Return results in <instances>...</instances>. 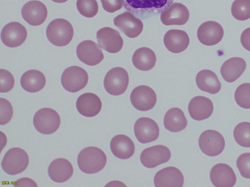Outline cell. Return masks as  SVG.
<instances>
[{
    "mask_svg": "<svg viewBox=\"0 0 250 187\" xmlns=\"http://www.w3.org/2000/svg\"><path fill=\"white\" fill-rule=\"evenodd\" d=\"M122 0L125 10L142 19L161 14L173 2V0Z\"/></svg>",
    "mask_w": 250,
    "mask_h": 187,
    "instance_id": "1",
    "label": "cell"
},
{
    "mask_svg": "<svg viewBox=\"0 0 250 187\" xmlns=\"http://www.w3.org/2000/svg\"><path fill=\"white\" fill-rule=\"evenodd\" d=\"M106 156L100 148L91 146L82 150L78 154L77 163L83 172L87 174L97 173L105 166Z\"/></svg>",
    "mask_w": 250,
    "mask_h": 187,
    "instance_id": "2",
    "label": "cell"
},
{
    "mask_svg": "<svg viewBox=\"0 0 250 187\" xmlns=\"http://www.w3.org/2000/svg\"><path fill=\"white\" fill-rule=\"evenodd\" d=\"M46 34L48 40L53 45L62 47L68 44L73 37L71 24L64 19H56L48 25Z\"/></svg>",
    "mask_w": 250,
    "mask_h": 187,
    "instance_id": "3",
    "label": "cell"
},
{
    "mask_svg": "<svg viewBox=\"0 0 250 187\" xmlns=\"http://www.w3.org/2000/svg\"><path fill=\"white\" fill-rule=\"evenodd\" d=\"M29 164L26 152L20 148L9 150L4 156L1 166L6 173L14 175L23 172Z\"/></svg>",
    "mask_w": 250,
    "mask_h": 187,
    "instance_id": "4",
    "label": "cell"
},
{
    "mask_svg": "<svg viewBox=\"0 0 250 187\" xmlns=\"http://www.w3.org/2000/svg\"><path fill=\"white\" fill-rule=\"evenodd\" d=\"M60 123L61 118L58 113L49 108L39 110L33 117V124L35 129L44 134L55 132L59 129Z\"/></svg>",
    "mask_w": 250,
    "mask_h": 187,
    "instance_id": "5",
    "label": "cell"
},
{
    "mask_svg": "<svg viewBox=\"0 0 250 187\" xmlns=\"http://www.w3.org/2000/svg\"><path fill=\"white\" fill-rule=\"evenodd\" d=\"M129 83L127 71L122 67L110 69L105 75L104 85L106 91L112 95H119L125 92Z\"/></svg>",
    "mask_w": 250,
    "mask_h": 187,
    "instance_id": "6",
    "label": "cell"
},
{
    "mask_svg": "<svg viewBox=\"0 0 250 187\" xmlns=\"http://www.w3.org/2000/svg\"><path fill=\"white\" fill-rule=\"evenodd\" d=\"M62 87L68 92L76 93L84 88L88 81V75L83 68L73 66L67 68L61 76Z\"/></svg>",
    "mask_w": 250,
    "mask_h": 187,
    "instance_id": "7",
    "label": "cell"
},
{
    "mask_svg": "<svg viewBox=\"0 0 250 187\" xmlns=\"http://www.w3.org/2000/svg\"><path fill=\"white\" fill-rule=\"evenodd\" d=\"M198 143L201 151L209 156H215L221 154L225 146L223 135L213 130L203 131L199 136Z\"/></svg>",
    "mask_w": 250,
    "mask_h": 187,
    "instance_id": "8",
    "label": "cell"
},
{
    "mask_svg": "<svg viewBox=\"0 0 250 187\" xmlns=\"http://www.w3.org/2000/svg\"><path fill=\"white\" fill-rule=\"evenodd\" d=\"M130 99L133 106L141 111L152 109L157 101V96L154 91L146 85L135 87L131 92Z\"/></svg>",
    "mask_w": 250,
    "mask_h": 187,
    "instance_id": "9",
    "label": "cell"
},
{
    "mask_svg": "<svg viewBox=\"0 0 250 187\" xmlns=\"http://www.w3.org/2000/svg\"><path fill=\"white\" fill-rule=\"evenodd\" d=\"M171 157V152L166 146L159 145L145 149L140 155V161L143 166L154 168L167 162Z\"/></svg>",
    "mask_w": 250,
    "mask_h": 187,
    "instance_id": "10",
    "label": "cell"
},
{
    "mask_svg": "<svg viewBox=\"0 0 250 187\" xmlns=\"http://www.w3.org/2000/svg\"><path fill=\"white\" fill-rule=\"evenodd\" d=\"M27 36V32L25 27L16 21L6 24L0 34L1 39L3 44L11 48L21 45L25 41Z\"/></svg>",
    "mask_w": 250,
    "mask_h": 187,
    "instance_id": "11",
    "label": "cell"
},
{
    "mask_svg": "<svg viewBox=\"0 0 250 187\" xmlns=\"http://www.w3.org/2000/svg\"><path fill=\"white\" fill-rule=\"evenodd\" d=\"M159 131L157 123L148 117L138 119L134 126L135 135L139 142L143 144L156 140L159 135Z\"/></svg>",
    "mask_w": 250,
    "mask_h": 187,
    "instance_id": "12",
    "label": "cell"
},
{
    "mask_svg": "<svg viewBox=\"0 0 250 187\" xmlns=\"http://www.w3.org/2000/svg\"><path fill=\"white\" fill-rule=\"evenodd\" d=\"M113 21L114 25L130 38L137 37L143 29L142 20L128 11L118 15Z\"/></svg>",
    "mask_w": 250,
    "mask_h": 187,
    "instance_id": "13",
    "label": "cell"
},
{
    "mask_svg": "<svg viewBox=\"0 0 250 187\" xmlns=\"http://www.w3.org/2000/svg\"><path fill=\"white\" fill-rule=\"evenodd\" d=\"M76 54L80 61L89 66L98 64L104 58L100 46L90 40L80 43L76 48Z\"/></svg>",
    "mask_w": 250,
    "mask_h": 187,
    "instance_id": "14",
    "label": "cell"
},
{
    "mask_svg": "<svg viewBox=\"0 0 250 187\" xmlns=\"http://www.w3.org/2000/svg\"><path fill=\"white\" fill-rule=\"evenodd\" d=\"M96 37L100 47L110 53H118L123 47L124 41L119 32L110 27L99 30Z\"/></svg>",
    "mask_w": 250,
    "mask_h": 187,
    "instance_id": "15",
    "label": "cell"
},
{
    "mask_svg": "<svg viewBox=\"0 0 250 187\" xmlns=\"http://www.w3.org/2000/svg\"><path fill=\"white\" fill-rule=\"evenodd\" d=\"M197 35L201 43L207 46H212L217 44L222 40L224 30L218 22L207 21L200 25Z\"/></svg>",
    "mask_w": 250,
    "mask_h": 187,
    "instance_id": "16",
    "label": "cell"
},
{
    "mask_svg": "<svg viewBox=\"0 0 250 187\" xmlns=\"http://www.w3.org/2000/svg\"><path fill=\"white\" fill-rule=\"evenodd\" d=\"M21 16L23 19L32 26L42 24L47 16L46 6L39 0H31L26 3L22 7Z\"/></svg>",
    "mask_w": 250,
    "mask_h": 187,
    "instance_id": "17",
    "label": "cell"
},
{
    "mask_svg": "<svg viewBox=\"0 0 250 187\" xmlns=\"http://www.w3.org/2000/svg\"><path fill=\"white\" fill-rule=\"evenodd\" d=\"M210 179L216 187H232L236 182V176L233 169L224 163L217 164L212 168Z\"/></svg>",
    "mask_w": 250,
    "mask_h": 187,
    "instance_id": "18",
    "label": "cell"
},
{
    "mask_svg": "<svg viewBox=\"0 0 250 187\" xmlns=\"http://www.w3.org/2000/svg\"><path fill=\"white\" fill-rule=\"evenodd\" d=\"M189 17L187 7L181 3L174 2L161 14L160 19L166 25H182L187 23Z\"/></svg>",
    "mask_w": 250,
    "mask_h": 187,
    "instance_id": "19",
    "label": "cell"
},
{
    "mask_svg": "<svg viewBox=\"0 0 250 187\" xmlns=\"http://www.w3.org/2000/svg\"><path fill=\"white\" fill-rule=\"evenodd\" d=\"M184 182L182 172L174 167H168L158 171L154 178L156 187H181Z\"/></svg>",
    "mask_w": 250,
    "mask_h": 187,
    "instance_id": "20",
    "label": "cell"
},
{
    "mask_svg": "<svg viewBox=\"0 0 250 187\" xmlns=\"http://www.w3.org/2000/svg\"><path fill=\"white\" fill-rule=\"evenodd\" d=\"M188 111L192 119L201 121L208 118L212 114L213 105L208 98L204 96H196L189 101Z\"/></svg>",
    "mask_w": 250,
    "mask_h": 187,
    "instance_id": "21",
    "label": "cell"
},
{
    "mask_svg": "<svg viewBox=\"0 0 250 187\" xmlns=\"http://www.w3.org/2000/svg\"><path fill=\"white\" fill-rule=\"evenodd\" d=\"M76 105L78 112L86 117L96 116L100 112L102 107L99 97L91 93H86L80 95Z\"/></svg>",
    "mask_w": 250,
    "mask_h": 187,
    "instance_id": "22",
    "label": "cell"
},
{
    "mask_svg": "<svg viewBox=\"0 0 250 187\" xmlns=\"http://www.w3.org/2000/svg\"><path fill=\"white\" fill-rule=\"evenodd\" d=\"M164 43L168 51L177 54L187 48L189 43V38L184 31L171 29L165 34Z\"/></svg>",
    "mask_w": 250,
    "mask_h": 187,
    "instance_id": "23",
    "label": "cell"
},
{
    "mask_svg": "<svg viewBox=\"0 0 250 187\" xmlns=\"http://www.w3.org/2000/svg\"><path fill=\"white\" fill-rule=\"evenodd\" d=\"M73 173V168L71 163L62 158L53 160L48 168L49 177L57 183L66 181L72 176Z\"/></svg>",
    "mask_w": 250,
    "mask_h": 187,
    "instance_id": "24",
    "label": "cell"
},
{
    "mask_svg": "<svg viewBox=\"0 0 250 187\" xmlns=\"http://www.w3.org/2000/svg\"><path fill=\"white\" fill-rule=\"evenodd\" d=\"M110 147L113 155L121 159L130 158L135 152L134 142L129 137L124 134L114 136L110 141Z\"/></svg>",
    "mask_w": 250,
    "mask_h": 187,
    "instance_id": "25",
    "label": "cell"
},
{
    "mask_svg": "<svg viewBox=\"0 0 250 187\" xmlns=\"http://www.w3.org/2000/svg\"><path fill=\"white\" fill-rule=\"evenodd\" d=\"M246 68L245 60L239 57H233L222 64L220 73L223 79L231 83L237 80L244 72Z\"/></svg>",
    "mask_w": 250,
    "mask_h": 187,
    "instance_id": "26",
    "label": "cell"
},
{
    "mask_svg": "<svg viewBox=\"0 0 250 187\" xmlns=\"http://www.w3.org/2000/svg\"><path fill=\"white\" fill-rule=\"evenodd\" d=\"M195 81L199 89L211 94H217L221 89V84L217 75L209 70L199 71L196 76Z\"/></svg>",
    "mask_w": 250,
    "mask_h": 187,
    "instance_id": "27",
    "label": "cell"
},
{
    "mask_svg": "<svg viewBox=\"0 0 250 187\" xmlns=\"http://www.w3.org/2000/svg\"><path fill=\"white\" fill-rule=\"evenodd\" d=\"M21 85L26 91L38 92L43 89L46 83L44 74L37 70H30L25 72L21 78Z\"/></svg>",
    "mask_w": 250,
    "mask_h": 187,
    "instance_id": "28",
    "label": "cell"
},
{
    "mask_svg": "<svg viewBox=\"0 0 250 187\" xmlns=\"http://www.w3.org/2000/svg\"><path fill=\"white\" fill-rule=\"evenodd\" d=\"M164 125L168 131L176 132L185 129L187 125V120L183 111L177 107L169 109L165 113Z\"/></svg>",
    "mask_w": 250,
    "mask_h": 187,
    "instance_id": "29",
    "label": "cell"
},
{
    "mask_svg": "<svg viewBox=\"0 0 250 187\" xmlns=\"http://www.w3.org/2000/svg\"><path fill=\"white\" fill-rule=\"evenodd\" d=\"M132 61L134 66L138 69L146 71L152 69L156 62V55L151 49L141 47L134 53Z\"/></svg>",
    "mask_w": 250,
    "mask_h": 187,
    "instance_id": "30",
    "label": "cell"
},
{
    "mask_svg": "<svg viewBox=\"0 0 250 187\" xmlns=\"http://www.w3.org/2000/svg\"><path fill=\"white\" fill-rule=\"evenodd\" d=\"M233 136L240 146L250 148V122H243L237 124L233 131Z\"/></svg>",
    "mask_w": 250,
    "mask_h": 187,
    "instance_id": "31",
    "label": "cell"
},
{
    "mask_svg": "<svg viewBox=\"0 0 250 187\" xmlns=\"http://www.w3.org/2000/svg\"><path fill=\"white\" fill-rule=\"evenodd\" d=\"M231 12L233 17L238 20H246L250 18V0H234Z\"/></svg>",
    "mask_w": 250,
    "mask_h": 187,
    "instance_id": "32",
    "label": "cell"
},
{
    "mask_svg": "<svg viewBox=\"0 0 250 187\" xmlns=\"http://www.w3.org/2000/svg\"><path fill=\"white\" fill-rule=\"evenodd\" d=\"M234 98L240 107L246 109H250V83L240 85L235 90Z\"/></svg>",
    "mask_w": 250,
    "mask_h": 187,
    "instance_id": "33",
    "label": "cell"
},
{
    "mask_svg": "<svg viewBox=\"0 0 250 187\" xmlns=\"http://www.w3.org/2000/svg\"><path fill=\"white\" fill-rule=\"evenodd\" d=\"M76 7L82 16L88 18L94 17L98 12L96 0H77Z\"/></svg>",
    "mask_w": 250,
    "mask_h": 187,
    "instance_id": "34",
    "label": "cell"
},
{
    "mask_svg": "<svg viewBox=\"0 0 250 187\" xmlns=\"http://www.w3.org/2000/svg\"><path fill=\"white\" fill-rule=\"evenodd\" d=\"M236 166L242 177L250 179V152L244 153L239 156Z\"/></svg>",
    "mask_w": 250,
    "mask_h": 187,
    "instance_id": "35",
    "label": "cell"
},
{
    "mask_svg": "<svg viewBox=\"0 0 250 187\" xmlns=\"http://www.w3.org/2000/svg\"><path fill=\"white\" fill-rule=\"evenodd\" d=\"M15 80L10 72L5 69H0V90L1 93L10 91L14 86Z\"/></svg>",
    "mask_w": 250,
    "mask_h": 187,
    "instance_id": "36",
    "label": "cell"
},
{
    "mask_svg": "<svg viewBox=\"0 0 250 187\" xmlns=\"http://www.w3.org/2000/svg\"><path fill=\"white\" fill-rule=\"evenodd\" d=\"M0 125H4L13 116V108L7 100L2 98H0Z\"/></svg>",
    "mask_w": 250,
    "mask_h": 187,
    "instance_id": "37",
    "label": "cell"
},
{
    "mask_svg": "<svg viewBox=\"0 0 250 187\" xmlns=\"http://www.w3.org/2000/svg\"><path fill=\"white\" fill-rule=\"evenodd\" d=\"M103 7L109 13H114L121 9L123 5L122 0H101Z\"/></svg>",
    "mask_w": 250,
    "mask_h": 187,
    "instance_id": "38",
    "label": "cell"
},
{
    "mask_svg": "<svg viewBox=\"0 0 250 187\" xmlns=\"http://www.w3.org/2000/svg\"><path fill=\"white\" fill-rule=\"evenodd\" d=\"M241 43L243 47L250 51V27L245 29L240 37Z\"/></svg>",
    "mask_w": 250,
    "mask_h": 187,
    "instance_id": "39",
    "label": "cell"
},
{
    "mask_svg": "<svg viewBox=\"0 0 250 187\" xmlns=\"http://www.w3.org/2000/svg\"><path fill=\"white\" fill-rule=\"evenodd\" d=\"M53 1L57 3H63L67 1L68 0H52Z\"/></svg>",
    "mask_w": 250,
    "mask_h": 187,
    "instance_id": "40",
    "label": "cell"
}]
</instances>
